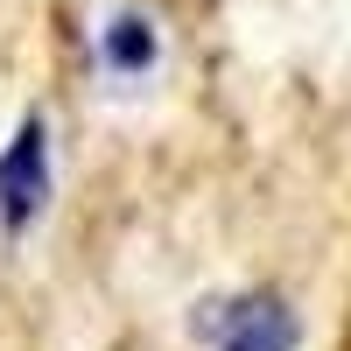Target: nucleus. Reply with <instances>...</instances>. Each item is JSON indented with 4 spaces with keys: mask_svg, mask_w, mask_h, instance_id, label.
Instances as JSON below:
<instances>
[{
    "mask_svg": "<svg viewBox=\"0 0 351 351\" xmlns=\"http://www.w3.org/2000/svg\"><path fill=\"white\" fill-rule=\"evenodd\" d=\"M190 330L204 351H295L302 344V324L295 309L267 288H239V295H204Z\"/></svg>",
    "mask_w": 351,
    "mask_h": 351,
    "instance_id": "obj_1",
    "label": "nucleus"
},
{
    "mask_svg": "<svg viewBox=\"0 0 351 351\" xmlns=\"http://www.w3.org/2000/svg\"><path fill=\"white\" fill-rule=\"evenodd\" d=\"M49 211V120H28L0 155V246H21Z\"/></svg>",
    "mask_w": 351,
    "mask_h": 351,
    "instance_id": "obj_2",
    "label": "nucleus"
}]
</instances>
